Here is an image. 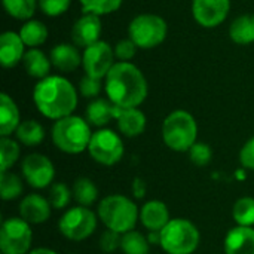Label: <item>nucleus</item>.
<instances>
[{
  "instance_id": "obj_1",
  "label": "nucleus",
  "mask_w": 254,
  "mask_h": 254,
  "mask_svg": "<svg viewBox=\"0 0 254 254\" xmlns=\"http://www.w3.org/2000/svg\"><path fill=\"white\" fill-rule=\"evenodd\" d=\"M107 98L118 107H140L149 94L143 71L132 63L118 61L104 79Z\"/></svg>"
},
{
  "instance_id": "obj_2",
  "label": "nucleus",
  "mask_w": 254,
  "mask_h": 254,
  "mask_svg": "<svg viewBox=\"0 0 254 254\" xmlns=\"http://www.w3.org/2000/svg\"><path fill=\"white\" fill-rule=\"evenodd\" d=\"M33 101L48 119L58 121L73 115L77 107V91L73 83L58 74L39 80L33 89Z\"/></svg>"
},
{
  "instance_id": "obj_3",
  "label": "nucleus",
  "mask_w": 254,
  "mask_h": 254,
  "mask_svg": "<svg viewBox=\"0 0 254 254\" xmlns=\"http://www.w3.org/2000/svg\"><path fill=\"white\" fill-rule=\"evenodd\" d=\"M97 216L107 229L124 235L135 228L140 220V210L131 198L113 193L100 201Z\"/></svg>"
},
{
  "instance_id": "obj_4",
  "label": "nucleus",
  "mask_w": 254,
  "mask_h": 254,
  "mask_svg": "<svg viewBox=\"0 0 254 254\" xmlns=\"http://www.w3.org/2000/svg\"><path fill=\"white\" fill-rule=\"evenodd\" d=\"M92 134L89 122L76 115L55 121L51 131L55 147L67 155H79L88 150Z\"/></svg>"
},
{
  "instance_id": "obj_5",
  "label": "nucleus",
  "mask_w": 254,
  "mask_h": 254,
  "mask_svg": "<svg viewBox=\"0 0 254 254\" xmlns=\"http://www.w3.org/2000/svg\"><path fill=\"white\" fill-rule=\"evenodd\" d=\"M161 134L165 146L173 152H189L196 143L198 124L189 112L174 110L164 119Z\"/></svg>"
},
{
  "instance_id": "obj_6",
  "label": "nucleus",
  "mask_w": 254,
  "mask_h": 254,
  "mask_svg": "<svg viewBox=\"0 0 254 254\" xmlns=\"http://www.w3.org/2000/svg\"><path fill=\"white\" fill-rule=\"evenodd\" d=\"M159 235V244L167 254H193L201 241L198 228L186 219H171Z\"/></svg>"
},
{
  "instance_id": "obj_7",
  "label": "nucleus",
  "mask_w": 254,
  "mask_h": 254,
  "mask_svg": "<svg viewBox=\"0 0 254 254\" xmlns=\"http://www.w3.org/2000/svg\"><path fill=\"white\" fill-rule=\"evenodd\" d=\"M168 34L167 21L155 13H141L128 25V37L140 49H153L164 43Z\"/></svg>"
},
{
  "instance_id": "obj_8",
  "label": "nucleus",
  "mask_w": 254,
  "mask_h": 254,
  "mask_svg": "<svg viewBox=\"0 0 254 254\" xmlns=\"http://www.w3.org/2000/svg\"><path fill=\"white\" fill-rule=\"evenodd\" d=\"M98 216L89 207H71L68 208L58 222L61 235L70 241L79 243L89 238L97 229Z\"/></svg>"
},
{
  "instance_id": "obj_9",
  "label": "nucleus",
  "mask_w": 254,
  "mask_h": 254,
  "mask_svg": "<svg viewBox=\"0 0 254 254\" xmlns=\"http://www.w3.org/2000/svg\"><path fill=\"white\" fill-rule=\"evenodd\" d=\"M88 152L97 164L112 167L122 159L125 147L118 132L109 128H100L92 134Z\"/></svg>"
},
{
  "instance_id": "obj_10",
  "label": "nucleus",
  "mask_w": 254,
  "mask_h": 254,
  "mask_svg": "<svg viewBox=\"0 0 254 254\" xmlns=\"http://www.w3.org/2000/svg\"><path fill=\"white\" fill-rule=\"evenodd\" d=\"M33 243L31 225L24 219L9 217L0 228V252L1 254H28Z\"/></svg>"
},
{
  "instance_id": "obj_11",
  "label": "nucleus",
  "mask_w": 254,
  "mask_h": 254,
  "mask_svg": "<svg viewBox=\"0 0 254 254\" xmlns=\"http://www.w3.org/2000/svg\"><path fill=\"white\" fill-rule=\"evenodd\" d=\"M115 60L116 57L113 48L104 40H100L85 48L82 54V65L85 73L91 77L101 80L106 79L112 67L116 64Z\"/></svg>"
},
{
  "instance_id": "obj_12",
  "label": "nucleus",
  "mask_w": 254,
  "mask_h": 254,
  "mask_svg": "<svg viewBox=\"0 0 254 254\" xmlns=\"http://www.w3.org/2000/svg\"><path fill=\"white\" fill-rule=\"evenodd\" d=\"M24 180L34 189H46L52 186L55 179V167L52 161L42 153L27 155L21 164Z\"/></svg>"
},
{
  "instance_id": "obj_13",
  "label": "nucleus",
  "mask_w": 254,
  "mask_h": 254,
  "mask_svg": "<svg viewBox=\"0 0 254 254\" xmlns=\"http://www.w3.org/2000/svg\"><path fill=\"white\" fill-rule=\"evenodd\" d=\"M231 10V0H192L193 19L204 28H214L225 22Z\"/></svg>"
},
{
  "instance_id": "obj_14",
  "label": "nucleus",
  "mask_w": 254,
  "mask_h": 254,
  "mask_svg": "<svg viewBox=\"0 0 254 254\" xmlns=\"http://www.w3.org/2000/svg\"><path fill=\"white\" fill-rule=\"evenodd\" d=\"M103 24L101 18L95 13H83L79 19H76L71 28V39L76 46L88 48L97 42H100Z\"/></svg>"
},
{
  "instance_id": "obj_15",
  "label": "nucleus",
  "mask_w": 254,
  "mask_h": 254,
  "mask_svg": "<svg viewBox=\"0 0 254 254\" xmlns=\"http://www.w3.org/2000/svg\"><path fill=\"white\" fill-rule=\"evenodd\" d=\"M52 205L39 193H28L19 202V217L30 225H42L51 217Z\"/></svg>"
},
{
  "instance_id": "obj_16",
  "label": "nucleus",
  "mask_w": 254,
  "mask_h": 254,
  "mask_svg": "<svg viewBox=\"0 0 254 254\" xmlns=\"http://www.w3.org/2000/svg\"><path fill=\"white\" fill-rule=\"evenodd\" d=\"M115 121H116L119 132L125 137H129V138L141 135L144 132L146 124H147L146 115L138 107L122 109V107L116 106Z\"/></svg>"
},
{
  "instance_id": "obj_17",
  "label": "nucleus",
  "mask_w": 254,
  "mask_h": 254,
  "mask_svg": "<svg viewBox=\"0 0 254 254\" xmlns=\"http://www.w3.org/2000/svg\"><path fill=\"white\" fill-rule=\"evenodd\" d=\"M25 43L19 33L4 31L0 36V63L4 68H13L18 65L25 55Z\"/></svg>"
},
{
  "instance_id": "obj_18",
  "label": "nucleus",
  "mask_w": 254,
  "mask_h": 254,
  "mask_svg": "<svg viewBox=\"0 0 254 254\" xmlns=\"http://www.w3.org/2000/svg\"><path fill=\"white\" fill-rule=\"evenodd\" d=\"M170 220L168 207L162 201L152 199L140 208V222L149 232H161Z\"/></svg>"
},
{
  "instance_id": "obj_19",
  "label": "nucleus",
  "mask_w": 254,
  "mask_h": 254,
  "mask_svg": "<svg viewBox=\"0 0 254 254\" xmlns=\"http://www.w3.org/2000/svg\"><path fill=\"white\" fill-rule=\"evenodd\" d=\"M51 63L61 73H71L82 65V55L73 43H58L51 51Z\"/></svg>"
},
{
  "instance_id": "obj_20",
  "label": "nucleus",
  "mask_w": 254,
  "mask_h": 254,
  "mask_svg": "<svg viewBox=\"0 0 254 254\" xmlns=\"http://www.w3.org/2000/svg\"><path fill=\"white\" fill-rule=\"evenodd\" d=\"M225 254H254V228L235 226L225 237Z\"/></svg>"
},
{
  "instance_id": "obj_21",
  "label": "nucleus",
  "mask_w": 254,
  "mask_h": 254,
  "mask_svg": "<svg viewBox=\"0 0 254 254\" xmlns=\"http://www.w3.org/2000/svg\"><path fill=\"white\" fill-rule=\"evenodd\" d=\"M21 124L16 103L6 92L0 95V137H10Z\"/></svg>"
},
{
  "instance_id": "obj_22",
  "label": "nucleus",
  "mask_w": 254,
  "mask_h": 254,
  "mask_svg": "<svg viewBox=\"0 0 254 254\" xmlns=\"http://www.w3.org/2000/svg\"><path fill=\"white\" fill-rule=\"evenodd\" d=\"M115 110L116 106L109 98H95L88 104L85 119L92 127L104 128L110 121H115Z\"/></svg>"
},
{
  "instance_id": "obj_23",
  "label": "nucleus",
  "mask_w": 254,
  "mask_h": 254,
  "mask_svg": "<svg viewBox=\"0 0 254 254\" xmlns=\"http://www.w3.org/2000/svg\"><path fill=\"white\" fill-rule=\"evenodd\" d=\"M22 63H24L27 74L34 79L42 80V79L48 77L51 73V67H52L51 58H48L46 54L37 48H30L25 52Z\"/></svg>"
},
{
  "instance_id": "obj_24",
  "label": "nucleus",
  "mask_w": 254,
  "mask_h": 254,
  "mask_svg": "<svg viewBox=\"0 0 254 254\" xmlns=\"http://www.w3.org/2000/svg\"><path fill=\"white\" fill-rule=\"evenodd\" d=\"M229 36L237 45L254 43V15L244 13L235 18L229 27Z\"/></svg>"
},
{
  "instance_id": "obj_25",
  "label": "nucleus",
  "mask_w": 254,
  "mask_h": 254,
  "mask_svg": "<svg viewBox=\"0 0 254 254\" xmlns=\"http://www.w3.org/2000/svg\"><path fill=\"white\" fill-rule=\"evenodd\" d=\"M48 27L39 19H28L19 28V36L28 48H37L43 45L48 39Z\"/></svg>"
},
{
  "instance_id": "obj_26",
  "label": "nucleus",
  "mask_w": 254,
  "mask_h": 254,
  "mask_svg": "<svg viewBox=\"0 0 254 254\" xmlns=\"http://www.w3.org/2000/svg\"><path fill=\"white\" fill-rule=\"evenodd\" d=\"M15 135L21 144L33 147L39 146L45 140V128L42 127L40 122L34 119H27L19 124L18 129L15 131Z\"/></svg>"
},
{
  "instance_id": "obj_27",
  "label": "nucleus",
  "mask_w": 254,
  "mask_h": 254,
  "mask_svg": "<svg viewBox=\"0 0 254 254\" xmlns=\"http://www.w3.org/2000/svg\"><path fill=\"white\" fill-rule=\"evenodd\" d=\"M71 192H73V198L77 202V205H82V207L94 205L98 198V189H97L95 183L88 177L77 179L73 185Z\"/></svg>"
},
{
  "instance_id": "obj_28",
  "label": "nucleus",
  "mask_w": 254,
  "mask_h": 254,
  "mask_svg": "<svg viewBox=\"0 0 254 254\" xmlns=\"http://www.w3.org/2000/svg\"><path fill=\"white\" fill-rule=\"evenodd\" d=\"M6 13L19 21L33 19L39 0H1Z\"/></svg>"
},
{
  "instance_id": "obj_29",
  "label": "nucleus",
  "mask_w": 254,
  "mask_h": 254,
  "mask_svg": "<svg viewBox=\"0 0 254 254\" xmlns=\"http://www.w3.org/2000/svg\"><path fill=\"white\" fill-rule=\"evenodd\" d=\"M121 250L124 252V254H149L150 243L146 235L132 229L122 235Z\"/></svg>"
},
{
  "instance_id": "obj_30",
  "label": "nucleus",
  "mask_w": 254,
  "mask_h": 254,
  "mask_svg": "<svg viewBox=\"0 0 254 254\" xmlns=\"http://www.w3.org/2000/svg\"><path fill=\"white\" fill-rule=\"evenodd\" d=\"M19 155H21L19 141L10 137H1L0 138V173L9 171V168H12L15 162L19 159Z\"/></svg>"
},
{
  "instance_id": "obj_31",
  "label": "nucleus",
  "mask_w": 254,
  "mask_h": 254,
  "mask_svg": "<svg viewBox=\"0 0 254 254\" xmlns=\"http://www.w3.org/2000/svg\"><path fill=\"white\" fill-rule=\"evenodd\" d=\"M232 217L237 226L253 228L254 226V198L243 196L240 198L232 208Z\"/></svg>"
},
{
  "instance_id": "obj_32",
  "label": "nucleus",
  "mask_w": 254,
  "mask_h": 254,
  "mask_svg": "<svg viewBox=\"0 0 254 254\" xmlns=\"http://www.w3.org/2000/svg\"><path fill=\"white\" fill-rule=\"evenodd\" d=\"M22 180L16 174L10 171L0 173V196L3 201H13L19 198L22 195Z\"/></svg>"
},
{
  "instance_id": "obj_33",
  "label": "nucleus",
  "mask_w": 254,
  "mask_h": 254,
  "mask_svg": "<svg viewBox=\"0 0 254 254\" xmlns=\"http://www.w3.org/2000/svg\"><path fill=\"white\" fill-rule=\"evenodd\" d=\"M124 0H79L83 13H95L98 16L116 12Z\"/></svg>"
},
{
  "instance_id": "obj_34",
  "label": "nucleus",
  "mask_w": 254,
  "mask_h": 254,
  "mask_svg": "<svg viewBox=\"0 0 254 254\" xmlns=\"http://www.w3.org/2000/svg\"><path fill=\"white\" fill-rule=\"evenodd\" d=\"M71 196H73V192L70 190V188L65 183H54L49 188L48 199H49L52 208H55V210H64L65 207H68Z\"/></svg>"
},
{
  "instance_id": "obj_35",
  "label": "nucleus",
  "mask_w": 254,
  "mask_h": 254,
  "mask_svg": "<svg viewBox=\"0 0 254 254\" xmlns=\"http://www.w3.org/2000/svg\"><path fill=\"white\" fill-rule=\"evenodd\" d=\"M189 158L190 161L198 165V167H205L207 164H210L211 158H213V150L207 143H201L196 141L190 149H189Z\"/></svg>"
},
{
  "instance_id": "obj_36",
  "label": "nucleus",
  "mask_w": 254,
  "mask_h": 254,
  "mask_svg": "<svg viewBox=\"0 0 254 254\" xmlns=\"http://www.w3.org/2000/svg\"><path fill=\"white\" fill-rule=\"evenodd\" d=\"M71 0H39V7L46 16H60L68 10Z\"/></svg>"
},
{
  "instance_id": "obj_37",
  "label": "nucleus",
  "mask_w": 254,
  "mask_h": 254,
  "mask_svg": "<svg viewBox=\"0 0 254 254\" xmlns=\"http://www.w3.org/2000/svg\"><path fill=\"white\" fill-rule=\"evenodd\" d=\"M113 51H115V57L118 61L121 63H131V60L134 58L135 52H137V46L135 43L128 37V39H122L119 40L115 46H113Z\"/></svg>"
},
{
  "instance_id": "obj_38",
  "label": "nucleus",
  "mask_w": 254,
  "mask_h": 254,
  "mask_svg": "<svg viewBox=\"0 0 254 254\" xmlns=\"http://www.w3.org/2000/svg\"><path fill=\"white\" fill-rule=\"evenodd\" d=\"M101 88H103L101 79H95L88 74H85L79 82V92L85 98H97L101 92Z\"/></svg>"
},
{
  "instance_id": "obj_39",
  "label": "nucleus",
  "mask_w": 254,
  "mask_h": 254,
  "mask_svg": "<svg viewBox=\"0 0 254 254\" xmlns=\"http://www.w3.org/2000/svg\"><path fill=\"white\" fill-rule=\"evenodd\" d=\"M121 240H122L121 234L107 229L103 232V235L100 238V249L104 253H115L118 249H121Z\"/></svg>"
},
{
  "instance_id": "obj_40",
  "label": "nucleus",
  "mask_w": 254,
  "mask_h": 254,
  "mask_svg": "<svg viewBox=\"0 0 254 254\" xmlns=\"http://www.w3.org/2000/svg\"><path fill=\"white\" fill-rule=\"evenodd\" d=\"M240 162L246 170H254V137L246 141L240 152Z\"/></svg>"
},
{
  "instance_id": "obj_41",
  "label": "nucleus",
  "mask_w": 254,
  "mask_h": 254,
  "mask_svg": "<svg viewBox=\"0 0 254 254\" xmlns=\"http://www.w3.org/2000/svg\"><path fill=\"white\" fill-rule=\"evenodd\" d=\"M132 193L135 198H143L144 193H146V185L143 182V179L140 177H135L134 179V183H132Z\"/></svg>"
},
{
  "instance_id": "obj_42",
  "label": "nucleus",
  "mask_w": 254,
  "mask_h": 254,
  "mask_svg": "<svg viewBox=\"0 0 254 254\" xmlns=\"http://www.w3.org/2000/svg\"><path fill=\"white\" fill-rule=\"evenodd\" d=\"M28 254H58L57 252L51 250V249H45V247H39V249H34L31 250Z\"/></svg>"
}]
</instances>
